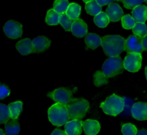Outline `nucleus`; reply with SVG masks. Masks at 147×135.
I'll list each match as a JSON object with an SVG mask.
<instances>
[{
	"label": "nucleus",
	"instance_id": "24",
	"mask_svg": "<svg viewBox=\"0 0 147 135\" xmlns=\"http://www.w3.org/2000/svg\"><path fill=\"white\" fill-rule=\"evenodd\" d=\"M8 107L11 112V118L17 119L22 110V102L21 101L11 102L8 105Z\"/></svg>",
	"mask_w": 147,
	"mask_h": 135
},
{
	"label": "nucleus",
	"instance_id": "33",
	"mask_svg": "<svg viewBox=\"0 0 147 135\" xmlns=\"http://www.w3.org/2000/svg\"><path fill=\"white\" fill-rule=\"evenodd\" d=\"M96 2L98 3V4L101 6H105L106 5H110L113 3L114 0H96Z\"/></svg>",
	"mask_w": 147,
	"mask_h": 135
},
{
	"label": "nucleus",
	"instance_id": "10",
	"mask_svg": "<svg viewBox=\"0 0 147 135\" xmlns=\"http://www.w3.org/2000/svg\"><path fill=\"white\" fill-rule=\"evenodd\" d=\"M131 113L136 119L147 120V103L138 102L134 103L131 109Z\"/></svg>",
	"mask_w": 147,
	"mask_h": 135
},
{
	"label": "nucleus",
	"instance_id": "39",
	"mask_svg": "<svg viewBox=\"0 0 147 135\" xmlns=\"http://www.w3.org/2000/svg\"><path fill=\"white\" fill-rule=\"evenodd\" d=\"M92 1V0H83V1L84 2H85V3H87V2H90V1Z\"/></svg>",
	"mask_w": 147,
	"mask_h": 135
},
{
	"label": "nucleus",
	"instance_id": "21",
	"mask_svg": "<svg viewBox=\"0 0 147 135\" xmlns=\"http://www.w3.org/2000/svg\"><path fill=\"white\" fill-rule=\"evenodd\" d=\"M60 16V14L53 9H49L45 17V22L49 25H56L59 24Z\"/></svg>",
	"mask_w": 147,
	"mask_h": 135
},
{
	"label": "nucleus",
	"instance_id": "15",
	"mask_svg": "<svg viewBox=\"0 0 147 135\" xmlns=\"http://www.w3.org/2000/svg\"><path fill=\"white\" fill-rule=\"evenodd\" d=\"M82 126L84 133L88 135H95L99 133L100 126L98 121L95 119H87L82 121Z\"/></svg>",
	"mask_w": 147,
	"mask_h": 135
},
{
	"label": "nucleus",
	"instance_id": "3",
	"mask_svg": "<svg viewBox=\"0 0 147 135\" xmlns=\"http://www.w3.org/2000/svg\"><path fill=\"white\" fill-rule=\"evenodd\" d=\"M48 116L51 124L57 127L64 125L69 119L67 105L60 103H56L49 108Z\"/></svg>",
	"mask_w": 147,
	"mask_h": 135
},
{
	"label": "nucleus",
	"instance_id": "5",
	"mask_svg": "<svg viewBox=\"0 0 147 135\" xmlns=\"http://www.w3.org/2000/svg\"><path fill=\"white\" fill-rule=\"evenodd\" d=\"M124 106V99L113 94L107 97L104 102L101 103L100 107L106 114L115 116L123 110Z\"/></svg>",
	"mask_w": 147,
	"mask_h": 135
},
{
	"label": "nucleus",
	"instance_id": "9",
	"mask_svg": "<svg viewBox=\"0 0 147 135\" xmlns=\"http://www.w3.org/2000/svg\"><path fill=\"white\" fill-rule=\"evenodd\" d=\"M125 51L127 53H141L144 51L142 38L136 34L130 35L125 40Z\"/></svg>",
	"mask_w": 147,
	"mask_h": 135
},
{
	"label": "nucleus",
	"instance_id": "18",
	"mask_svg": "<svg viewBox=\"0 0 147 135\" xmlns=\"http://www.w3.org/2000/svg\"><path fill=\"white\" fill-rule=\"evenodd\" d=\"M84 42L88 48L91 49H95L101 45L102 38L96 33H91L86 35Z\"/></svg>",
	"mask_w": 147,
	"mask_h": 135
},
{
	"label": "nucleus",
	"instance_id": "17",
	"mask_svg": "<svg viewBox=\"0 0 147 135\" xmlns=\"http://www.w3.org/2000/svg\"><path fill=\"white\" fill-rule=\"evenodd\" d=\"M131 14L136 22L145 23L147 20V6L143 5H138L133 9Z\"/></svg>",
	"mask_w": 147,
	"mask_h": 135
},
{
	"label": "nucleus",
	"instance_id": "37",
	"mask_svg": "<svg viewBox=\"0 0 147 135\" xmlns=\"http://www.w3.org/2000/svg\"><path fill=\"white\" fill-rule=\"evenodd\" d=\"M145 76H146V80H147V65L145 67Z\"/></svg>",
	"mask_w": 147,
	"mask_h": 135
},
{
	"label": "nucleus",
	"instance_id": "30",
	"mask_svg": "<svg viewBox=\"0 0 147 135\" xmlns=\"http://www.w3.org/2000/svg\"><path fill=\"white\" fill-rule=\"evenodd\" d=\"M121 132L124 135H135L137 132V130L134 125L127 123L122 126Z\"/></svg>",
	"mask_w": 147,
	"mask_h": 135
},
{
	"label": "nucleus",
	"instance_id": "23",
	"mask_svg": "<svg viewBox=\"0 0 147 135\" xmlns=\"http://www.w3.org/2000/svg\"><path fill=\"white\" fill-rule=\"evenodd\" d=\"M81 7L76 3H71L69 5L68 9L66 11V14L72 20H75L79 18L80 14Z\"/></svg>",
	"mask_w": 147,
	"mask_h": 135
},
{
	"label": "nucleus",
	"instance_id": "40",
	"mask_svg": "<svg viewBox=\"0 0 147 135\" xmlns=\"http://www.w3.org/2000/svg\"><path fill=\"white\" fill-rule=\"evenodd\" d=\"M145 2H146V3L147 4V0H145Z\"/></svg>",
	"mask_w": 147,
	"mask_h": 135
},
{
	"label": "nucleus",
	"instance_id": "8",
	"mask_svg": "<svg viewBox=\"0 0 147 135\" xmlns=\"http://www.w3.org/2000/svg\"><path fill=\"white\" fill-rule=\"evenodd\" d=\"M3 32L9 38L17 39L21 37L22 34V25L14 20L7 21L3 28Z\"/></svg>",
	"mask_w": 147,
	"mask_h": 135
},
{
	"label": "nucleus",
	"instance_id": "32",
	"mask_svg": "<svg viewBox=\"0 0 147 135\" xmlns=\"http://www.w3.org/2000/svg\"><path fill=\"white\" fill-rule=\"evenodd\" d=\"M10 89L5 84H1L0 86V98L1 99L5 98L10 95Z\"/></svg>",
	"mask_w": 147,
	"mask_h": 135
},
{
	"label": "nucleus",
	"instance_id": "35",
	"mask_svg": "<svg viewBox=\"0 0 147 135\" xmlns=\"http://www.w3.org/2000/svg\"><path fill=\"white\" fill-rule=\"evenodd\" d=\"M142 43L144 48V50L147 51V34L142 38Z\"/></svg>",
	"mask_w": 147,
	"mask_h": 135
},
{
	"label": "nucleus",
	"instance_id": "7",
	"mask_svg": "<svg viewBox=\"0 0 147 135\" xmlns=\"http://www.w3.org/2000/svg\"><path fill=\"white\" fill-rule=\"evenodd\" d=\"M141 62L142 56L141 53H127L123 60V66L127 71L136 72L141 68Z\"/></svg>",
	"mask_w": 147,
	"mask_h": 135
},
{
	"label": "nucleus",
	"instance_id": "11",
	"mask_svg": "<svg viewBox=\"0 0 147 135\" xmlns=\"http://www.w3.org/2000/svg\"><path fill=\"white\" fill-rule=\"evenodd\" d=\"M51 41L44 36H39L32 40L33 53H39L46 51L51 45Z\"/></svg>",
	"mask_w": 147,
	"mask_h": 135
},
{
	"label": "nucleus",
	"instance_id": "36",
	"mask_svg": "<svg viewBox=\"0 0 147 135\" xmlns=\"http://www.w3.org/2000/svg\"><path fill=\"white\" fill-rule=\"evenodd\" d=\"M137 135H147V130L146 129H141L137 131Z\"/></svg>",
	"mask_w": 147,
	"mask_h": 135
},
{
	"label": "nucleus",
	"instance_id": "1",
	"mask_svg": "<svg viewBox=\"0 0 147 135\" xmlns=\"http://www.w3.org/2000/svg\"><path fill=\"white\" fill-rule=\"evenodd\" d=\"M123 61L121 57L118 56L110 57L103 63L102 67V72L97 71L94 74V83L95 86L98 84L102 85L106 83L105 80L109 78H112L123 72Z\"/></svg>",
	"mask_w": 147,
	"mask_h": 135
},
{
	"label": "nucleus",
	"instance_id": "14",
	"mask_svg": "<svg viewBox=\"0 0 147 135\" xmlns=\"http://www.w3.org/2000/svg\"><path fill=\"white\" fill-rule=\"evenodd\" d=\"M82 121L80 119H72L68 121L64 126L67 134L79 135L82 132Z\"/></svg>",
	"mask_w": 147,
	"mask_h": 135
},
{
	"label": "nucleus",
	"instance_id": "12",
	"mask_svg": "<svg viewBox=\"0 0 147 135\" xmlns=\"http://www.w3.org/2000/svg\"><path fill=\"white\" fill-rule=\"evenodd\" d=\"M106 13L111 22H117L123 16V11L121 6L116 3H112L107 6Z\"/></svg>",
	"mask_w": 147,
	"mask_h": 135
},
{
	"label": "nucleus",
	"instance_id": "41",
	"mask_svg": "<svg viewBox=\"0 0 147 135\" xmlns=\"http://www.w3.org/2000/svg\"><path fill=\"white\" fill-rule=\"evenodd\" d=\"M115 1H122V0H115Z\"/></svg>",
	"mask_w": 147,
	"mask_h": 135
},
{
	"label": "nucleus",
	"instance_id": "38",
	"mask_svg": "<svg viewBox=\"0 0 147 135\" xmlns=\"http://www.w3.org/2000/svg\"><path fill=\"white\" fill-rule=\"evenodd\" d=\"M5 133L3 132V130H2V129H0V134H2V135H3Z\"/></svg>",
	"mask_w": 147,
	"mask_h": 135
},
{
	"label": "nucleus",
	"instance_id": "19",
	"mask_svg": "<svg viewBox=\"0 0 147 135\" xmlns=\"http://www.w3.org/2000/svg\"><path fill=\"white\" fill-rule=\"evenodd\" d=\"M5 133L8 135L17 134L20 131V126L17 119H11L5 123Z\"/></svg>",
	"mask_w": 147,
	"mask_h": 135
},
{
	"label": "nucleus",
	"instance_id": "31",
	"mask_svg": "<svg viewBox=\"0 0 147 135\" xmlns=\"http://www.w3.org/2000/svg\"><path fill=\"white\" fill-rule=\"evenodd\" d=\"M123 6L128 9H133L136 6L141 5L145 0H122Z\"/></svg>",
	"mask_w": 147,
	"mask_h": 135
},
{
	"label": "nucleus",
	"instance_id": "28",
	"mask_svg": "<svg viewBox=\"0 0 147 135\" xmlns=\"http://www.w3.org/2000/svg\"><path fill=\"white\" fill-rule=\"evenodd\" d=\"M74 21L71 19L66 14V13L60 14V16L59 18V24L63 26V29L65 31L71 30V28H72V25Z\"/></svg>",
	"mask_w": 147,
	"mask_h": 135
},
{
	"label": "nucleus",
	"instance_id": "13",
	"mask_svg": "<svg viewBox=\"0 0 147 135\" xmlns=\"http://www.w3.org/2000/svg\"><path fill=\"white\" fill-rule=\"evenodd\" d=\"M88 31L87 25L80 18L74 20L71 32L72 34L78 38H81L85 36Z\"/></svg>",
	"mask_w": 147,
	"mask_h": 135
},
{
	"label": "nucleus",
	"instance_id": "2",
	"mask_svg": "<svg viewBox=\"0 0 147 135\" xmlns=\"http://www.w3.org/2000/svg\"><path fill=\"white\" fill-rule=\"evenodd\" d=\"M125 40L119 35H106L102 37L101 46L108 57L118 56L125 51Z\"/></svg>",
	"mask_w": 147,
	"mask_h": 135
},
{
	"label": "nucleus",
	"instance_id": "20",
	"mask_svg": "<svg viewBox=\"0 0 147 135\" xmlns=\"http://www.w3.org/2000/svg\"><path fill=\"white\" fill-rule=\"evenodd\" d=\"M85 9L87 14L95 16L102 11V6L98 4L96 0H92L86 3Z\"/></svg>",
	"mask_w": 147,
	"mask_h": 135
},
{
	"label": "nucleus",
	"instance_id": "27",
	"mask_svg": "<svg viewBox=\"0 0 147 135\" xmlns=\"http://www.w3.org/2000/svg\"><path fill=\"white\" fill-rule=\"evenodd\" d=\"M132 31L134 34L143 38L147 34V26L145 23L137 22L133 28Z\"/></svg>",
	"mask_w": 147,
	"mask_h": 135
},
{
	"label": "nucleus",
	"instance_id": "26",
	"mask_svg": "<svg viewBox=\"0 0 147 135\" xmlns=\"http://www.w3.org/2000/svg\"><path fill=\"white\" fill-rule=\"evenodd\" d=\"M11 118V112L8 107L3 103L0 104V124H5Z\"/></svg>",
	"mask_w": 147,
	"mask_h": 135
},
{
	"label": "nucleus",
	"instance_id": "25",
	"mask_svg": "<svg viewBox=\"0 0 147 135\" xmlns=\"http://www.w3.org/2000/svg\"><path fill=\"white\" fill-rule=\"evenodd\" d=\"M68 0H55L53 4V9L60 14L66 13L69 6Z\"/></svg>",
	"mask_w": 147,
	"mask_h": 135
},
{
	"label": "nucleus",
	"instance_id": "22",
	"mask_svg": "<svg viewBox=\"0 0 147 135\" xmlns=\"http://www.w3.org/2000/svg\"><path fill=\"white\" fill-rule=\"evenodd\" d=\"M94 22L98 27L103 28L107 26L110 22V20L106 13L101 11L94 16Z\"/></svg>",
	"mask_w": 147,
	"mask_h": 135
},
{
	"label": "nucleus",
	"instance_id": "34",
	"mask_svg": "<svg viewBox=\"0 0 147 135\" xmlns=\"http://www.w3.org/2000/svg\"><path fill=\"white\" fill-rule=\"evenodd\" d=\"M59 134L64 135V134H67V133L65 131L59 129H55L51 133V135H59Z\"/></svg>",
	"mask_w": 147,
	"mask_h": 135
},
{
	"label": "nucleus",
	"instance_id": "16",
	"mask_svg": "<svg viewBox=\"0 0 147 135\" xmlns=\"http://www.w3.org/2000/svg\"><path fill=\"white\" fill-rule=\"evenodd\" d=\"M16 47L22 55H27L33 52L32 41L29 38L21 40L17 42Z\"/></svg>",
	"mask_w": 147,
	"mask_h": 135
},
{
	"label": "nucleus",
	"instance_id": "6",
	"mask_svg": "<svg viewBox=\"0 0 147 135\" xmlns=\"http://www.w3.org/2000/svg\"><path fill=\"white\" fill-rule=\"evenodd\" d=\"M47 95L56 103L67 105L72 99V91L64 87H60L47 93Z\"/></svg>",
	"mask_w": 147,
	"mask_h": 135
},
{
	"label": "nucleus",
	"instance_id": "29",
	"mask_svg": "<svg viewBox=\"0 0 147 135\" xmlns=\"http://www.w3.org/2000/svg\"><path fill=\"white\" fill-rule=\"evenodd\" d=\"M136 23V21L134 20L133 17L129 14H126L121 18L122 26L126 29H133Z\"/></svg>",
	"mask_w": 147,
	"mask_h": 135
},
{
	"label": "nucleus",
	"instance_id": "4",
	"mask_svg": "<svg viewBox=\"0 0 147 135\" xmlns=\"http://www.w3.org/2000/svg\"><path fill=\"white\" fill-rule=\"evenodd\" d=\"M66 105L71 119H82L90 107L88 101L83 98H72Z\"/></svg>",
	"mask_w": 147,
	"mask_h": 135
}]
</instances>
